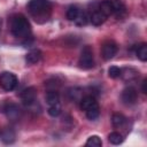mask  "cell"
<instances>
[{
    "mask_svg": "<svg viewBox=\"0 0 147 147\" xmlns=\"http://www.w3.org/2000/svg\"><path fill=\"white\" fill-rule=\"evenodd\" d=\"M28 10L36 22L44 23L51 17L52 3L49 0H30L28 3Z\"/></svg>",
    "mask_w": 147,
    "mask_h": 147,
    "instance_id": "6da1fadb",
    "label": "cell"
},
{
    "mask_svg": "<svg viewBox=\"0 0 147 147\" xmlns=\"http://www.w3.org/2000/svg\"><path fill=\"white\" fill-rule=\"evenodd\" d=\"M10 31L14 37L26 39L31 34V25L24 15L16 14L10 18Z\"/></svg>",
    "mask_w": 147,
    "mask_h": 147,
    "instance_id": "7a4b0ae2",
    "label": "cell"
},
{
    "mask_svg": "<svg viewBox=\"0 0 147 147\" xmlns=\"http://www.w3.org/2000/svg\"><path fill=\"white\" fill-rule=\"evenodd\" d=\"M78 64L83 69H91L94 67V55H93V49L91 46H85L80 53Z\"/></svg>",
    "mask_w": 147,
    "mask_h": 147,
    "instance_id": "3957f363",
    "label": "cell"
},
{
    "mask_svg": "<svg viewBox=\"0 0 147 147\" xmlns=\"http://www.w3.org/2000/svg\"><path fill=\"white\" fill-rule=\"evenodd\" d=\"M17 84H18V79L13 72L3 71L2 74H0V86L5 91L9 92V91L15 90Z\"/></svg>",
    "mask_w": 147,
    "mask_h": 147,
    "instance_id": "277c9868",
    "label": "cell"
},
{
    "mask_svg": "<svg viewBox=\"0 0 147 147\" xmlns=\"http://www.w3.org/2000/svg\"><path fill=\"white\" fill-rule=\"evenodd\" d=\"M107 20V16L100 10L99 6H98V2H94L92 5V8L90 9V13H88V21L93 24V25H101L106 22Z\"/></svg>",
    "mask_w": 147,
    "mask_h": 147,
    "instance_id": "5b68a950",
    "label": "cell"
},
{
    "mask_svg": "<svg viewBox=\"0 0 147 147\" xmlns=\"http://www.w3.org/2000/svg\"><path fill=\"white\" fill-rule=\"evenodd\" d=\"M21 96V101L25 107H33L37 103V91L34 87H28L25 90H23L20 94Z\"/></svg>",
    "mask_w": 147,
    "mask_h": 147,
    "instance_id": "8992f818",
    "label": "cell"
},
{
    "mask_svg": "<svg viewBox=\"0 0 147 147\" xmlns=\"http://www.w3.org/2000/svg\"><path fill=\"white\" fill-rule=\"evenodd\" d=\"M118 51V46L114 40H106L101 46V55L103 60H111Z\"/></svg>",
    "mask_w": 147,
    "mask_h": 147,
    "instance_id": "52a82bcc",
    "label": "cell"
},
{
    "mask_svg": "<svg viewBox=\"0 0 147 147\" xmlns=\"http://www.w3.org/2000/svg\"><path fill=\"white\" fill-rule=\"evenodd\" d=\"M121 99H122V101H123L124 105L132 106L138 100V92H137V90L134 87L129 86V87H126V88L123 90V92L121 94Z\"/></svg>",
    "mask_w": 147,
    "mask_h": 147,
    "instance_id": "ba28073f",
    "label": "cell"
},
{
    "mask_svg": "<svg viewBox=\"0 0 147 147\" xmlns=\"http://www.w3.org/2000/svg\"><path fill=\"white\" fill-rule=\"evenodd\" d=\"M111 5V15H114L116 18L122 20L126 16V6L122 0H110Z\"/></svg>",
    "mask_w": 147,
    "mask_h": 147,
    "instance_id": "9c48e42d",
    "label": "cell"
},
{
    "mask_svg": "<svg viewBox=\"0 0 147 147\" xmlns=\"http://www.w3.org/2000/svg\"><path fill=\"white\" fill-rule=\"evenodd\" d=\"M1 109L10 121H17L21 116V109L15 103H6Z\"/></svg>",
    "mask_w": 147,
    "mask_h": 147,
    "instance_id": "30bf717a",
    "label": "cell"
},
{
    "mask_svg": "<svg viewBox=\"0 0 147 147\" xmlns=\"http://www.w3.org/2000/svg\"><path fill=\"white\" fill-rule=\"evenodd\" d=\"M139 76V72L133 69V68H124V69H121V76L123 78V80L125 82H132V80H136Z\"/></svg>",
    "mask_w": 147,
    "mask_h": 147,
    "instance_id": "8fae6325",
    "label": "cell"
},
{
    "mask_svg": "<svg viewBox=\"0 0 147 147\" xmlns=\"http://www.w3.org/2000/svg\"><path fill=\"white\" fill-rule=\"evenodd\" d=\"M0 139L5 142V144H13L15 141V132L13 129L10 127H5L1 132H0Z\"/></svg>",
    "mask_w": 147,
    "mask_h": 147,
    "instance_id": "7c38bea8",
    "label": "cell"
},
{
    "mask_svg": "<svg viewBox=\"0 0 147 147\" xmlns=\"http://www.w3.org/2000/svg\"><path fill=\"white\" fill-rule=\"evenodd\" d=\"M46 102L48 106H54V105H61L60 103V94L56 90H49L46 93Z\"/></svg>",
    "mask_w": 147,
    "mask_h": 147,
    "instance_id": "4fadbf2b",
    "label": "cell"
},
{
    "mask_svg": "<svg viewBox=\"0 0 147 147\" xmlns=\"http://www.w3.org/2000/svg\"><path fill=\"white\" fill-rule=\"evenodd\" d=\"M79 102H80V108L83 110H87L88 108L98 105V101L95 100V98L93 95H85L82 98V100Z\"/></svg>",
    "mask_w": 147,
    "mask_h": 147,
    "instance_id": "5bb4252c",
    "label": "cell"
},
{
    "mask_svg": "<svg viewBox=\"0 0 147 147\" xmlns=\"http://www.w3.org/2000/svg\"><path fill=\"white\" fill-rule=\"evenodd\" d=\"M40 59H41V52L39 49H31L25 56V61L29 64H34V63L39 62Z\"/></svg>",
    "mask_w": 147,
    "mask_h": 147,
    "instance_id": "9a60e30c",
    "label": "cell"
},
{
    "mask_svg": "<svg viewBox=\"0 0 147 147\" xmlns=\"http://www.w3.org/2000/svg\"><path fill=\"white\" fill-rule=\"evenodd\" d=\"M68 95H69L70 100L75 101V102H79L83 98V90L79 87H71L68 90Z\"/></svg>",
    "mask_w": 147,
    "mask_h": 147,
    "instance_id": "2e32d148",
    "label": "cell"
},
{
    "mask_svg": "<svg viewBox=\"0 0 147 147\" xmlns=\"http://www.w3.org/2000/svg\"><path fill=\"white\" fill-rule=\"evenodd\" d=\"M126 122V118L124 115L119 114V113H115L111 117V123H113V126L114 127H121L125 124Z\"/></svg>",
    "mask_w": 147,
    "mask_h": 147,
    "instance_id": "e0dca14e",
    "label": "cell"
},
{
    "mask_svg": "<svg viewBox=\"0 0 147 147\" xmlns=\"http://www.w3.org/2000/svg\"><path fill=\"white\" fill-rule=\"evenodd\" d=\"M79 13H80L79 7L76 6V5H71V6L67 9V14H65V15H67V18H68L69 21H75V20L78 17Z\"/></svg>",
    "mask_w": 147,
    "mask_h": 147,
    "instance_id": "ac0fdd59",
    "label": "cell"
},
{
    "mask_svg": "<svg viewBox=\"0 0 147 147\" xmlns=\"http://www.w3.org/2000/svg\"><path fill=\"white\" fill-rule=\"evenodd\" d=\"M136 54L138 56L139 60L141 61H147V45L144 42V44H140L137 48H136Z\"/></svg>",
    "mask_w": 147,
    "mask_h": 147,
    "instance_id": "d6986e66",
    "label": "cell"
},
{
    "mask_svg": "<svg viewBox=\"0 0 147 147\" xmlns=\"http://www.w3.org/2000/svg\"><path fill=\"white\" fill-rule=\"evenodd\" d=\"M85 113H86V116H87L88 119H91V121L96 119V118L99 117V115H100V108H99V105H95V106L88 108L87 110H85Z\"/></svg>",
    "mask_w": 147,
    "mask_h": 147,
    "instance_id": "ffe728a7",
    "label": "cell"
},
{
    "mask_svg": "<svg viewBox=\"0 0 147 147\" xmlns=\"http://www.w3.org/2000/svg\"><path fill=\"white\" fill-rule=\"evenodd\" d=\"M108 140H109V142L113 144V145H119V144L123 142L124 138H123V136H122L119 132H111V133L108 136Z\"/></svg>",
    "mask_w": 147,
    "mask_h": 147,
    "instance_id": "44dd1931",
    "label": "cell"
},
{
    "mask_svg": "<svg viewBox=\"0 0 147 147\" xmlns=\"http://www.w3.org/2000/svg\"><path fill=\"white\" fill-rule=\"evenodd\" d=\"M85 145L86 146H92V147H101L102 146V140L98 136H91L87 139V141H86Z\"/></svg>",
    "mask_w": 147,
    "mask_h": 147,
    "instance_id": "7402d4cb",
    "label": "cell"
},
{
    "mask_svg": "<svg viewBox=\"0 0 147 147\" xmlns=\"http://www.w3.org/2000/svg\"><path fill=\"white\" fill-rule=\"evenodd\" d=\"M77 25H79V26H82V25H85L87 22H88V15L85 13V11H82L80 10V13H79V15H78V17L74 21Z\"/></svg>",
    "mask_w": 147,
    "mask_h": 147,
    "instance_id": "603a6c76",
    "label": "cell"
},
{
    "mask_svg": "<svg viewBox=\"0 0 147 147\" xmlns=\"http://www.w3.org/2000/svg\"><path fill=\"white\" fill-rule=\"evenodd\" d=\"M48 114L53 117H56L61 114V105H54V106H48Z\"/></svg>",
    "mask_w": 147,
    "mask_h": 147,
    "instance_id": "cb8c5ba5",
    "label": "cell"
},
{
    "mask_svg": "<svg viewBox=\"0 0 147 147\" xmlns=\"http://www.w3.org/2000/svg\"><path fill=\"white\" fill-rule=\"evenodd\" d=\"M108 75L110 78H118L121 76V69L116 65H111L108 69Z\"/></svg>",
    "mask_w": 147,
    "mask_h": 147,
    "instance_id": "d4e9b609",
    "label": "cell"
},
{
    "mask_svg": "<svg viewBox=\"0 0 147 147\" xmlns=\"http://www.w3.org/2000/svg\"><path fill=\"white\" fill-rule=\"evenodd\" d=\"M146 84H147V79H144L142 82V92L146 94L147 93V90H146Z\"/></svg>",
    "mask_w": 147,
    "mask_h": 147,
    "instance_id": "484cf974",
    "label": "cell"
}]
</instances>
